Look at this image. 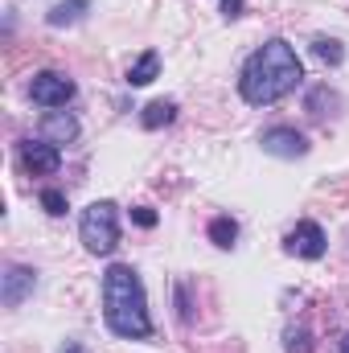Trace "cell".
Masks as SVG:
<instances>
[{
    "mask_svg": "<svg viewBox=\"0 0 349 353\" xmlns=\"http://www.w3.org/2000/svg\"><path fill=\"white\" fill-rule=\"evenodd\" d=\"M300 83H304V66H300L292 41H283V37H267L263 46H255L239 70V94L251 107H271V103L288 99Z\"/></svg>",
    "mask_w": 349,
    "mask_h": 353,
    "instance_id": "obj_1",
    "label": "cell"
},
{
    "mask_svg": "<svg viewBox=\"0 0 349 353\" xmlns=\"http://www.w3.org/2000/svg\"><path fill=\"white\" fill-rule=\"evenodd\" d=\"M103 321L123 341H148L152 337L144 279L132 263H111L103 271Z\"/></svg>",
    "mask_w": 349,
    "mask_h": 353,
    "instance_id": "obj_2",
    "label": "cell"
},
{
    "mask_svg": "<svg viewBox=\"0 0 349 353\" xmlns=\"http://www.w3.org/2000/svg\"><path fill=\"white\" fill-rule=\"evenodd\" d=\"M79 239L90 255H111L119 247V205L115 201H90L79 218Z\"/></svg>",
    "mask_w": 349,
    "mask_h": 353,
    "instance_id": "obj_3",
    "label": "cell"
},
{
    "mask_svg": "<svg viewBox=\"0 0 349 353\" xmlns=\"http://www.w3.org/2000/svg\"><path fill=\"white\" fill-rule=\"evenodd\" d=\"M74 79L70 74H62V70H37L33 74V83H29V99L37 103V107H50V111H58V107H66L70 99H74Z\"/></svg>",
    "mask_w": 349,
    "mask_h": 353,
    "instance_id": "obj_4",
    "label": "cell"
},
{
    "mask_svg": "<svg viewBox=\"0 0 349 353\" xmlns=\"http://www.w3.org/2000/svg\"><path fill=\"white\" fill-rule=\"evenodd\" d=\"M259 148L267 157H279V161H296V157H304L308 152V136L304 132H296V128H288V123H275V128H267L259 136Z\"/></svg>",
    "mask_w": 349,
    "mask_h": 353,
    "instance_id": "obj_5",
    "label": "cell"
},
{
    "mask_svg": "<svg viewBox=\"0 0 349 353\" xmlns=\"http://www.w3.org/2000/svg\"><path fill=\"white\" fill-rule=\"evenodd\" d=\"M325 247H329V239H325V230H321L317 222H296V226L283 234V251L296 255V259H321Z\"/></svg>",
    "mask_w": 349,
    "mask_h": 353,
    "instance_id": "obj_6",
    "label": "cell"
},
{
    "mask_svg": "<svg viewBox=\"0 0 349 353\" xmlns=\"http://www.w3.org/2000/svg\"><path fill=\"white\" fill-rule=\"evenodd\" d=\"M33 288H37V271L33 267H25V263L4 267V275H0V300H4V308H21L33 296Z\"/></svg>",
    "mask_w": 349,
    "mask_h": 353,
    "instance_id": "obj_7",
    "label": "cell"
},
{
    "mask_svg": "<svg viewBox=\"0 0 349 353\" xmlns=\"http://www.w3.org/2000/svg\"><path fill=\"white\" fill-rule=\"evenodd\" d=\"M21 165L33 176H50L62 169V148L50 140H21Z\"/></svg>",
    "mask_w": 349,
    "mask_h": 353,
    "instance_id": "obj_8",
    "label": "cell"
},
{
    "mask_svg": "<svg viewBox=\"0 0 349 353\" xmlns=\"http://www.w3.org/2000/svg\"><path fill=\"white\" fill-rule=\"evenodd\" d=\"M79 132H83V128H79V119H74L70 111H62V107H58V111H50V115L41 119V140H50V144H58V148H62V144H74V140H79Z\"/></svg>",
    "mask_w": 349,
    "mask_h": 353,
    "instance_id": "obj_9",
    "label": "cell"
},
{
    "mask_svg": "<svg viewBox=\"0 0 349 353\" xmlns=\"http://www.w3.org/2000/svg\"><path fill=\"white\" fill-rule=\"evenodd\" d=\"M157 74H161V54H157V50H144V54L128 66V87H148Z\"/></svg>",
    "mask_w": 349,
    "mask_h": 353,
    "instance_id": "obj_10",
    "label": "cell"
},
{
    "mask_svg": "<svg viewBox=\"0 0 349 353\" xmlns=\"http://www.w3.org/2000/svg\"><path fill=\"white\" fill-rule=\"evenodd\" d=\"M90 0H58L50 12H46V25H54V29H62V25H79L83 17H87Z\"/></svg>",
    "mask_w": 349,
    "mask_h": 353,
    "instance_id": "obj_11",
    "label": "cell"
},
{
    "mask_svg": "<svg viewBox=\"0 0 349 353\" xmlns=\"http://www.w3.org/2000/svg\"><path fill=\"white\" fill-rule=\"evenodd\" d=\"M206 234H210V243H214L218 251H230V247L239 243V222H235L230 214H218V218H210Z\"/></svg>",
    "mask_w": 349,
    "mask_h": 353,
    "instance_id": "obj_12",
    "label": "cell"
},
{
    "mask_svg": "<svg viewBox=\"0 0 349 353\" xmlns=\"http://www.w3.org/2000/svg\"><path fill=\"white\" fill-rule=\"evenodd\" d=\"M333 107H341V99H337V90H329V83H317V87L304 94V111L317 115V119H325Z\"/></svg>",
    "mask_w": 349,
    "mask_h": 353,
    "instance_id": "obj_13",
    "label": "cell"
},
{
    "mask_svg": "<svg viewBox=\"0 0 349 353\" xmlns=\"http://www.w3.org/2000/svg\"><path fill=\"white\" fill-rule=\"evenodd\" d=\"M177 119V103L173 99H157V103H148L144 111H140V123L148 128V132H157V128H169Z\"/></svg>",
    "mask_w": 349,
    "mask_h": 353,
    "instance_id": "obj_14",
    "label": "cell"
},
{
    "mask_svg": "<svg viewBox=\"0 0 349 353\" xmlns=\"http://www.w3.org/2000/svg\"><path fill=\"white\" fill-rule=\"evenodd\" d=\"M312 54H317L325 66H341V62H346L341 41H337V37H325V33H321V37H312Z\"/></svg>",
    "mask_w": 349,
    "mask_h": 353,
    "instance_id": "obj_15",
    "label": "cell"
},
{
    "mask_svg": "<svg viewBox=\"0 0 349 353\" xmlns=\"http://www.w3.org/2000/svg\"><path fill=\"white\" fill-rule=\"evenodd\" d=\"M283 341H288V353H312V333L304 325H292L283 333Z\"/></svg>",
    "mask_w": 349,
    "mask_h": 353,
    "instance_id": "obj_16",
    "label": "cell"
},
{
    "mask_svg": "<svg viewBox=\"0 0 349 353\" xmlns=\"http://www.w3.org/2000/svg\"><path fill=\"white\" fill-rule=\"evenodd\" d=\"M37 201H41V210H46L50 218H62V214H66V193H62V189H41Z\"/></svg>",
    "mask_w": 349,
    "mask_h": 353,
    "instance_id": "obj_17",
    "label": "cell"
},
{
    "mask_svg": "<svg viewBox=\"0 0 349 353\" xmlns=\"http://www.w3.org/2000/svg\"><path fill=\"white\" fill-rule=\"evenodd\" d=\"M132 222L144 226V230H152V226H157V210H152V205H132Z\"/></svg>",
    "mask_w": 349,
    "mask_h": 353,
    "instance_id": "obj_18",
    "label": "cell"
},
{
    "mask_svg": "<svg viewBox=\"0 0 349 353\" xmlns=\"http://www.w3.org/2000/svg\"><path fill=\"white\" fill-rule=\"evenodd\" d=\"M177 316H181V325H193V312H189V296H185V283H177Z\"/></svg>",
    "mask_w": 349,
    "mask_h": 353,
    "instance_id": "obj_19",
    "label": "cell"
},
{
    "mask_svg": "<svg viewBox=\"0 0 349 353\" xmlns=\"http://www.w3.org/2000/svg\"><path fill=\"white\" fill-rule=\"evenodd\" d=\"M218 4H222V12H226L230 21H235V17H243V8H247V0H218Z\"/></svg>",
    "mask_w": 349,
    "mask_h": 353,
    "instance_id": "obj_20",
    "label": "cell"
},
{
    "mask_svg": "<svg viewBox=\"0 0 349 353\" xmlns=\"http://www.w3.org/2000/svg\"><path fill=\"white\" fill-rule=\"evenodd\" d=\"M62 353H87V350H83V341H66V345H62Z\"/></svg>",
    "mask_w": 349,
    "mask_h": 353,
    "instance_id": "obj_21",
    "label": "cell"
},
{
    "mask_svg": "<svg viewBox=\"0 0 349 353\" xmlns=\"http://www.w3.org/2000/svg\"><path fill=\"white\" fill-rule=\"evenodd\" d=\"M341 353H349V333H346V337H341Z\"/></svg>",
    "mask_w": 349,
    "mask_h": 353,
    "instance_id": "obj_22",
    "label": "cell"
}]
</instances>
